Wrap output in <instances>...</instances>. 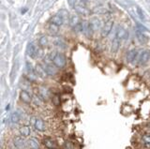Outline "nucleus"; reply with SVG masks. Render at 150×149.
I'll use <instances>...</instances> for the list:
<instances>
[{
	"label": "nucleus",
	"mask_w": 150,
	"mask_h": 149,
	"mask_svg": "<svg viewBox=\"0 0 150 149\" xmlns=\"http://www.w3.org/2000/svg\"><path fill=\"white\" fill-rule=\"evenodd\" d=\"M66 63H67V60H66L65 55L62 54H56L53 57V64L56 68H62L66 66Z\"/></svg>",
	"instance_id": "obj_1"
},
{
	"label": "nucleus",
	"mask_w": 150,
	"mask_h": 149,
	"mask_svg": "<svg viewBox=\"0 0 150 149\" xmlns=\"http://www.w3.org/2000/svg\"><path fill=\"white\" fill-rule=\"evenodd\" d=\"M38 92H39V96L41 97L42 100H48L51 97V92L47 87L40 85L38 87Z\"/></svg>",
	"instance_id": "obj_2"
},
{
	"label": "nucleus",
	"mask_w": 150,
	"mask_h": 149,
	"mask_svg": "<svg viewBox=\"0 0 150 149\" xmlns=\"http://www.w3.org/2000/svg\"><path fill=\"white\" fill-rule=\"evenodd\" d=\"M87 2L84 1V0H83V1L79 2L78 5L75 7V8H76V11L80 13V14H83V15H87L89 14V12H90V11H89V8H87V6L86 5Z\"/></svg>",
	"instance_id": "obj_3"
},
{
	"label": "nucleus",
	"mask_w": 150,
	"mask_h": 149,
	"mask_svg": "<svg viewBox=\"0 0 150 149\" xmlns=\"http://www.w3.org/2000/svg\"><path fill=\"white\" fill-rule=\"evenodd\" d=\"M13 143H14V145H15V147L17 149H26V146H28L27 142H25V140L20 136H17V137L14 138Z\"/></svg>",
	"instance_id": "obj_4"
},
{
	"label": "nucleus",
	"mask_w": 150,
	"mask_h": 149,
	"mask_svg": "<svg viewBox=\"0 0 150 149\" xmlns=\"http://www.w3.org/2000/svg\"><path fill=\"white\" fill-rule=\"evenodd\" d=\"M42 143H43V145L48 149H57V144L52 138L46 137L43 139Z\"/></svg>",
	"instance_id": "obj_5"
},
{
	"label": "nucleus",
	"mask_w": 150,
	"mask_h": 149,
	"mask_svg": "<svg viewBox=\"0 0 150 149\" xmlns=\"http://www.w3.org/2000/svg\"><path fill=\"white\" fill-rule=\"evenodd\" d=\"M112 25H114V22H112V20H108L106 22V24L104 25V27H103L102 31H101V36L102 37H107L108 35H109V33H110L112 28Z\"/></svg>",
	"instance_id": "obj_6"
},
{
	"label": "nucleus",
	"mask_w": 150,
	"mask_h": 149,
	"mask_svg": "<svg viewBox=\"0 0 150 149\" xmlns=\"http://www.w3.org/2000/svg\"><path fill=\"white\" fill-rule=\"evenodd\" d=\"M20 100L25 104H29L32 101V97L31 95L25 90H22L20 92Z\"/></svg>",
	"instance_id": "obj_7"
},
{
	"label": "nucleus",
	"mask_w": 150,
	"mask_h": 149,
	"mask_svg": "<svg viewBox=\"0 0 150 149\" xmlns=\"http://www.w3.org/2000/svg\"><path fill=\"white\" fill-rule=\"evenodd\" d=\"M34 127L36 129V130H38V131H44V130L46 129V127H45V123L44 121L42 120L41 118H37L36 119V122H35V125Z\"/></svg>",
	"instance_id": "obj_8"
},
{
	"label": "nucleus",
	"mask_w": 150,
	"mask_h": 149,
	"mask_svg": "<svg viewBox=\"0 0 150 149\" xmlns=\"http://www.w3.org/2000/svg\"><path fill=\"white\" fill-rule=\"evenodd\" d=\"M116 38L118 40H127L129 38V33L126 29L119 27L116 31Z\"/></svg>",
	"instance_id": "obj_9"
},
{
	"label": "nucleus",
	"mask_w": 150,
	"mask_h": 149,
	"mask_svg": "<svg viewBox=\"0 0 150 149\" xmlns=\"http://www.w3.org/2000/svg\"><path fill=\"white\" fill-rule=\"evenodd\" d=\"M64 23V19H63V17L61 16L60 14H56L54 15L53 18L51 19L50 21V24H53L56 26H60V25H62V24Z\"/></svg>",
	"instance_id": "obj_10"
},
{
	"label": "nucleus",
	"mask_w": 150,
	"mask_h": 149,
	"mask_svg": "<svg viewBox=\"0 0 150 149\" xmlns=\"http://www.w3.org/2000/svg\"><path fill=\"white\" fill-rule=\"evenodd\" d=\"M149 58H150V53L148 52V51H144V52L142 53V54H141V56H140L139 64L140 65H145L148 62Z\"/></svg>",
	"instance_id": "obj_11"
},
{
	"label": "nucleus",
	"mask_w": 150,
	"mask_h": 149,
	"mask_svg": "<svg viewBox=\"0 0 150 149\" xmlns=\"http://www.w3.org/2000/svg\"><path fill=\"white\" fill-rule=\"evenodd\" d=\"M27 145L30 149H39L40 143L36 138H29L27 140Z\"/></svg>",
	"instance_id": "obj_12"
},
{
	"label": "nucleus",
	"mask_w": 150,
	"mask_h": 149,
	"mask_svg": "<svg viewBox=\"0 0 150 149\" xmlns=\"http://www.w3.org/2000/svg\"><path fill=\"white\" fill-rule=\"evenodd\" d=\"M37 53H38V50L36 48V46L34 45V43L28 44V46H27V54L29 55L30 57L34 58V57H36Z\"/></svg>",
	"instance_id": "obj_13"
},
{
	"label": "nucleus",
	"mask_w": 150,
	"mask_h": 149,
	"mask_svg": "<svg viewBox=\"0 0 150 149\" xmlns=\"http://www.w3.org/2000/svg\"><path fill=\"white\" fill-rule=\"evenodd\" d=\"M19 131H20L21 136H23V137H28L30 135V133H31V129H30L29 126L23 125V126H22V127L20 128Z\"/></svg>",
	"instance_id": "obj_14"
},
{
	"label": "nucleus",
	"mask_w": 150,
	"mask_h": 149,
	"mask_svg": "<svg viewBox=\"0 0 150 149\" xmlns=\"http://www.w3.org/2000/svg\"><path fill=\"white\" fill-rule=\"evenodd\" d=\"M137 51L136 50H131L129 51V52L127 54V60L129 62V63H132L134 60L136 59V57H137Z\"/></svg>",
	"instance_id": "obj_15"
},
{
	"label": "nucleus",
	"mask_w": 150,
	"mask_h": 149,
	"mask_svg": "<svg viewBox=\"0 0 150 149\" xmlns=\"http://www.w3.org/2000/svg\"><path fill=\"white\" fill-rule=\"evenodd\" d=\"M35 72L40 77H45L47 75V73H46L45 69H44V67H42L41 65H40V64H38L37 66L35 67Z\"/></svg>",
	"instance_id": "obj_16"
},
{
	"label": "nucleus",
	"mask_w": 150,
	"mask_h": 149,
	"mask_svg": "<svg viewBox=\"0 0 150 149\" xmlns=\"http://www.w3.org/2000/svg\"><path fill=\"white\" fill-rule=\"evenodd\" d=\"M69 24L74 28L75 26H77L78 25L81 24V20H80V17L78 15H73V16H71V18H70V20H69Z\"/></svg>",
	"instance_id": "obj_17"
},
{
	"label": "nucleus",
	"mask_w": 150,
	"mask_h": 149,
	"mask_svg": "<svg viewBox=\"0 0 150 149\" xmlns=\"http://www.w3.org/2000/svg\"><path fill=\"white\" fill-rule=\"evenodd\" d=\"M44 69L47 73V75H54L56 73V69L54 66H52V65H45L44 66Z\"/></svg>",
	"instance_id": "obj_18"
},
{
	"label": "nucleus",
	"mask_w": 150,
	"mask_h": 149,
	"mask_svg": "<svg viewBox=\"0 0 150 149\" xmlns=\"http://www.w3.org/2000/svg\"><path fill=\"white\" fill-rule=\"evenodd\" d=\"M119 46H120L119 40L117 39V38H115L114 40H112V48H111L112 52V53L117 52V50L119 49Z\"/></svg>",
	"instance_id": "obj_19"
},
{
	"label": "nucleus",
	"mask_w": 150,
	"mask_h": 149,
	"mask_svg": "<svg viewBox=\"0 0 150 149\" xmlns=\"http://www.w3.org/2000/svg\"><path fill=\"white\" fill-rule=\"evenodd\" d=\"M59 27L58 26H56V25H53V24H50V25H49V32H50V34H52V35H56L58 33V29Z\"/></svg>",
	"instance_id": "obj_20"
},
{
	"label": "nucleus",
	"mask_w": 150,
	"mask_h": 149,
	"mask_svg": "<svg viewBox=\"0 0 150 149\" xmlns=\"http://www.w3.org/2000/svg\"><path fill=\"white\" fill-rule=\"evenodd\" d=\"M11 122L14 123V124H17L19 123V121L21 119V116L18 113H13L11 116Z\"/></svg>",
	"instance_id": "obj_21"
},
{
	"label": "nucleus",
	"mask_w": 150,
	"mask_h": 149,
	"mask_svg": "<svg viewBox=\"0 0 150 149\" xmlns=\"http://www.w3.org/2000/svg\"><path fill=\"white\" fill-rule=\"evenodd\" d=\"M90 25H91V27L93 28L94 31L100 28V21H98V19H93L90 22Z\"/></svg>",
	"instance_id": "obj_22"
},
{
	"label": "nucleus",
	"mask_w": 150,
	"mask_h": 149,
	"mask_svg": "<svg viewBox=\"0 0 150 149\" xmlns=\"http://www.w3.org/2000/svg\"><path fill=\"white\" fill-rule=\"evenodd\" d=\"M39 44L41 46V47H45V46H47V44H48V40H47L46 37H44V36L41 37L39 40Z\"/></svg>",
	"instance_id": "obj_23"
},
{
	"label": "nucleus",
	"mask_w": 150,
	"mask_h": 149,
	"mask_svg": "<svg viewBox=\"0 0 150 149\" xmlns=\"http://www.w3.org/2000/svg\"><path fill=\"white\" fill-rule=\"evenodd\" d=\"M65 149H74V144L71 142H66L64 143Z\"/></svg>",
	"instance_id": "obj_24"
},
{
	"label": "nucleus",
	"mask_w": 150,
	"mask_h": 149,
	"mask_svg": "<svg viewBox=\"0 0 150 149\" xmlns=\"http://www.w3.org/2000/svg\"><path fill=\"white\" fill-rule=\"evenodd\" d=\"M143 141L145 143V144L150 143V134H144L143 136Z\"/></svg>",
	"instance_id": "obj_25"
},
{
	"label": "nucleus",
	"mask_w": 150,
	"mask_h": 149,
	"mask_svg": "<svg viewBox=\"0 0 150 149\" xmlns=\"http://www.w3.org/2000/svg\"><path fill=\"white\" fill-rule=\"evenodd\" d=\"M137 36H138V39H139L140 41H142V42H145V41H146V38H145V37L142 33H139V32H138Z\"/></svg>",
	"instance_id": "obj_26"
},
{
	"label": "nucleus",
	"mask_w": 150,
	"mask_h": 149,
	"mask_svg": "<svg viewBox=\"0 0 150 149\" xmlns=\"http://www.w3.org/2000/svg\"><path fill=\"white\" fill-rule=\"evenodd\" d=\"M53 102L54 103V105H55V106H58V105H59V103H60L59 97H58V96H54V97H53Z\"/></svg>",
	"instance_id": "obj_27"
},
{
	"label": "nucleus",
	"mask_w": 150,
	"mask_h": 149,
	"mask_svg": "<svg viewBox=\"0 0 150 149\" xmlns=\"http://www.w3.org/2000/svg\"><path fill=\"white\" fill-rule=\"evenodd\" d=\"M69 1V6L70 7H74V5H75V3H76V0H68Z\"/></svg>",
	"instance_id": "obj_28"
},
{
	"label": "nucleus",
	"mask_w": 150,
	"mask_h": 149,
	"mask_svg": "<svg viewBox=\"0 0 150 149\" xmlns=\"http://www.w3.org/2000/svg\"><path fill=\"white\" fill-rule=\"evenodd\" d=\"M137 11H138V13H139V16L142 18V19H144V14H143V11H141V8H137Z\"/></svg>",
	"instance_id": "obj_29"
},
{
	"label": "nucleus",
	"mask_w": 150,
	"mask_h": 149,
	"mask_svg": "<svg viewBox=\"0 0 150 149\" xmlns=\"http://www.w3.org/2000/svg\"><path fill=\"white\" fill-rule=\"evenodd\" d=\"M148 75H149V76H148V77H149V78H150V71H149V73H148Z\"/></svg>",
	"instance_id": "obj_30"
}]
</instances>
